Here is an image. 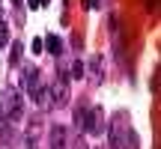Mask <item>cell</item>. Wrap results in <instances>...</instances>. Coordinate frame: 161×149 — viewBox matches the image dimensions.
I'll list each match as a JSON object with an SVG mask.
<instances>
[{"mask_svg": "<svg viewBox=\"0 0 161 149\" xmlns=\"http://www.w3.org/2000/svg\"><path fill=\"white\" fill-rule=\"evenodd\" d=\"M102 125H104V110L98 104L86 108V116H84V131L86 134H102Z\"/></svg>", "mask_w": 161, "mask_h": 149, "instance_id": "obj_4", "label": "cell"}, {"mask_svg": "<svg viewBox=\"0 0 161 149\" xmlns=\"http://www.w3.org/2000/svg\"><path fill=\"white\" fill-rule=\"evenodd\" d=\"M0 113L6 116V119H21V113H24V102H21V92L15 90V86H9V90L0 96Z\"/></svg>", "mask_w": 161, "mask_h": 149, "instance_id": "obj_1", "label": "cell"}, {"mask_svg": "<svg viewBox=\"0 0 161 149\" xmlns=\"http://www.w3.org/2000/svg\"><path fill=\"white\" fill-rule=\"evenodd\" d=\"M3 45H9V21L0 18V48H3Z\"/></svg>", "mask_w": 161, "mask_h": 149, "instance_id": "obj_8", "label": "cell"}, {"mask_svg": "<svg viewBox=\"0 0 161 149\" xmlns=\"http://www.w3.org/2000/svg\"><path fill=\"white\" fill-rule=\"evenodd\" d=\"M72 149H86V143H84V137H75V143H72Z\"/></svg>", "mask_w": 161, "mask_h": 149, "instance_id": "obj_12", "label": "cell"}, {"mask_svg": "<svg viewBox=\"0 0 161 149\" xmlns=\"http://www.w3.org/2000/svg\"><path fill=\"white\" fill-rule=\"evenodd\" d=\"M51 98H54V104H66L69 102V74L63 69L57 72V78H54V84H51Z\"/></svg>", "mask_w": 161, "mask_h": 149, "instance_id": "obj_3", "label": "cell"}, {"mask_svg": "<svg viewBox=\"0 0 161 149\" xmlns=\"http://www.w3.org/2000/svg\"><path fill=\"white\" fill-rule=\"evenodd\" d=\"M80 74H84V63L75 60V63H72V78H80Z\"/></svg>", "mask_w": 161, "mask_h": 149, "instance_id": "obj_11", "label": "cell"}, {"mask_svg": "<svg viewBox=\"0 0 161 149\" xmlns=\"http://www.w3.org/2000/svg\"><path fill=\"white\" fill-rule=\"evenodd\" d=\"M21 51H24V45H21V42H12V54H9V66H18V63H21Z\"/></svg>", "mask_w": 161, "mask_h": 149, "instance_id": "obj_7", "label": "cell"}, {"mask_svg": "<svg viewBox=\"0 0 161 149\" xmlns=\"http://www.w3.org/2000/svg\"><path fill=\"white\" fill-rule=\"evenodd\" d=\"M42 3H48V0H42Z\"/></svg>", "mask_w": 161, "mask_h": 149, "instance_id": "obj_16", "label": "cell"}, {"mask_svg": "<svg viewBox=\"0 0 161 149\" xmlns=\"http://www.w3.org/2000/svg\"><path fill=\"white\" fill-rule=\"evenodd\" d=\"M27 3L33 6V9H39V6H42V0H27Z\"/></svg>", "mask_w": 161, "mask_h": 149, "instance_id": "obj_13", "label": "cell"}, {"mask_svg": "<svg viewBox=\"0 0 161 149\" xmlns=\"http://www.w3.org/2000/svg\"><path fill=\"white\" fill-rule=\"evenodd\" d=\"M86 6H90V9H96V6H98V0H86Z\"/></svg>", "mask_w": 161, "mask_h": 149, "instance_id": "obj_14", "label": "cell"}, {"mask_svg": "<svg viewBox=\"0 0 161 149\" xmlns=\"http://www.w3.org/2000/svg\"><path fill=\"white\" fill-rule=\"evenodd\" d=\"M84 116H86V108H78L75 110V125L78 128H84Z\"/></svg>", "mask_w": 161, "mask_h": 149, "instance_id": "obj_10", "label": "cell"}, {"mask_svg": "<svg viewBox=\"0 0 161 149\" xmlns=\"http://www.w3.org/2000/svg\"><path fill=\"white\" fill-rule=\"evenodd\" d=\"M102 80V57H92V84Z\"/></svg>", "mask_w": 161, "mask_h": 149, "instance_id": "obj_9", "label": "cell"}, {"mask_svg": "<svg viewBox=\"0 0 161 149\" xmlns=\"http://www.w3.org/2000/svg\"><path fill=\"white\" fill-rule=\"evenodd\" d=\"M21 84H24V90H27V96H33L36 102L48 104V92L42 90V84H39V69H36V66H27V69H24Z\"/></svg>", "mask_w": 161, "mask_h": 149, "instance_id": "obj_2", "label": "cell"}, {"mask_svg": "<svg viewBox=\"0 0 161 149\" xmlns=\"http://www.w3.org/2000/svg\"><path fill=\"white\" fill-rule=\"evenodd\" d=\"M12 3H15V6H21V0H12Z\"/></svg>", "mask_w": 161, "mask_h": 149, "instance_id": "obj_15", "label": "cell"}, {"mask_svg": "<svg viewBox=\"0 0 161 149\" xmlns=\"http://www.w3.org/2000/svg\"><path fill=\"white\" fill-rule=\"evenodd\" d=\"M42 45H45L48 48V51H51L54 54V57H60V51H63V42H60V36H45V42H42Z\"/></svg>", "mask_w": 161, "mask_h": 149, "instance_id": "obj_6", "label": "cell"}, {"mask_svg": "<svg viewBox=\"0 0 161 149\" xmlns=\"http://www.w3.org/2000/svg\"><path fill=\"white\" fill-rule=\"evenodd\" d=\"M51 149H66V128L63 125L51 128Z\"/></svg>", "mask_w": 161, "mask_h": 149, "instance_id": "obj_5", "label": "cell"}]
</instances>
